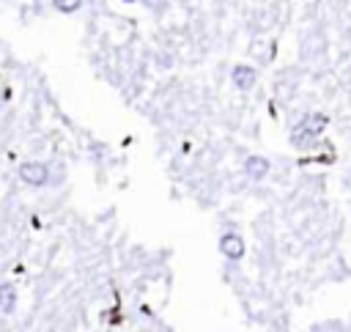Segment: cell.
<instances>
[{
	"instance_id": "cell-8",
	"label": "cell",
	"mask_w": 351,
	"mask_h": 332,
	"mask_svg": "<svg viewBox=\"0 0 351 332\" xmlns=\"http://www.w3.org/2000/svg\"><path fill=\"white\" fill-rule=\"evenodd\" d=\"M123 3H134V0H123Z\"/></svg>"
},
{
	"instance_id": "cell-6",
	"label": "cell",
	"mask_w": 351,
	"mask_h": 332,
	"mask_svg": "<svg viewBox=\"0 0 351 332\" xmlns=\"http://www.w3.org/2000/svg\"><path fill=\"white\" fill-rule=\"evenodd\" d=\"M52 3H55V8L63 11V14H71V11H77V8L82 5V0H52Z\"/></svg>"
},
{
	"instance_id": "cell-4",
	"label": "cell",
	"mask_w": 351,
	"mask_h": 332,
	"mask_svg": "<svg viewBox=\"0 0 351 332\" xmlns=\"http://www.w3.org/2000/svg\"><path fill=\"white\" fill-rule=\"evenodd\" d=\"M244 170H247L250 178H263V176L269 173V162H266L263 156H250V159L244 162Z\"/></svg>"
},
{
	"instance_id": "cell-7",
	"label": "cell",
	"mask_w": 351,
	"mask_h": 332,
	"mask_svg": "<svg viewBox=\"0 0 351 332\" xmlns=\"http://www.w3.org/2000/svg\"><path fill=\"white\" fill-rule=\"evenodd\" d=\"M143 3H145V5H148V8H154V5H159V3H162V0H143Z\"/></svg>"
},
{
	"instance_id": "cell-3",
	"label": "cell",
	"mask_w": 351,
	"mask_h": 332,
	"mask_svg": "<svg viewBox=\"0 0 351 332\" xmlns=\"http://www.w3.org/2000/svg\"><path fill=\"white\" fill-rule=\"evenodd\" d=\"M233 85L241 91H250L255 85V69L252 66H236L233 69Z\"/></svg>"
},
{
	"instance_id": "cell-5",
	"label": "cell",
	"mask_w": 351,
	"mask_h": 332,
	"mask_svg": "<svg viewBox=\"0 0 351 332\" xmlns=\"http://www.w3.org/2000/svg\"><path fill=\"white\" fill-rule=\"evenodd\" d=\"M16 305V291L11 283H0V310L3 313H11Z\"/></svg>"
},
{
	"instance_id": "cell-2",
	"label": "cell",
	"mask_w": 351,
	"mask_h": 332,
	"mask_svg": "<svg viewBox=\"0 0 351 332\" xmlns=\"http://www.w3.org/2000/svg\"><path fill=\"white\" fill-rule=\"evenodd\" d=\"M219 250H222L230 261H239V258L244 255V241H241L236 233H225V236L219 239Z\"/></svg>"
},
{
	"instance_id": "cell-1",
	"label": "cell",
	"mask_w": 351,
	"mask_h": 332,
	"mask_svg": "<svg viewBox=\"0 0 351 332\" xmlns=\"http://www.w3.org/2000/svg\"><path fill=\"white\" fill-rule=\"evenodd\" d=\"M19 178H22L25 184L41 187V184H47L49 170H47V165H44V162H25V165L19 167Z\"/></svg>"
}]
</instances>
